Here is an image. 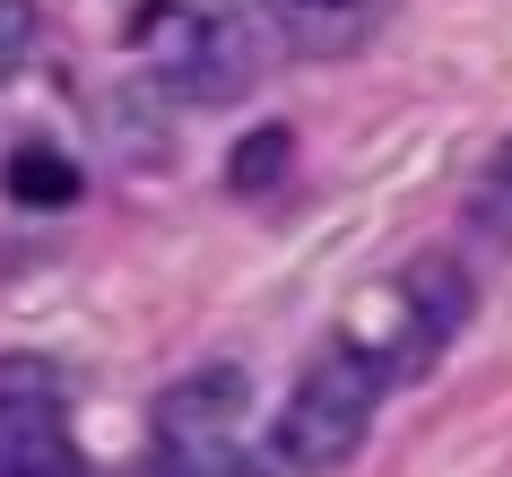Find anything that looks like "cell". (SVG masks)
I'll list each match as a JSON object with an SVG mask.
<instances>
[{"label": "cell", "mask_w": 512, "mask_h": 477, "mask_svg": "<svg viewBox=\"0 0 512 477\" xmlns=\"http://www.w3.org/2000/svg\"><path fill=\"white\" fill-rule=\"evenodd\" d=\"M469 217H478V235H495V243H512V157L486 174L478 191H469Z\"/></svg>", "instance_id": "7c38bea8"}, {"label": "cell", "mask_w": 512, "mask_h": 477, "mask_svg": "<svg viewBox=\"0 0 512 477\" xmlns=\"http://www.w3.org/2000/svg\"><path fill=\"white\" fill-rule=\"evenodd\" d=\"M287 165H296V131H278V122H270V131H252V139L235 148L226 183H235V191H270L278 174H287Z\"/></svg>", "instance_id": "9c48e42d"}, {"label": "cell", "mask_w": 512, "mask_h": 477, "mask_svg": "<svg viewBox=\"0 0 512 477\" xmlns=\"http://www.w3.org/2000/svg\"><path fill=\"white\" fill-rule=\"evenodd\" d=\"M157 113H174V96H165L157 79H139V87H122L96 122H105V139H122V157H131V165H157L165 157V122H157Z\"/></svg>", "instance_id": "52a82bcc"}, {"label": "cell", "mask_w": 512, "mask_h": 477, "mask_svg": "<svg viewBox=\"0 0 512 477\" xmlns=\"http://www.w3.org/2000/svg\"><path fill=\"white\" fill-rule=\"evenodd\" d=\"M243 425H252V373L226 365V356H217V365H191V373H174L157 391V460L165 469L217 477L235 460Z\"/></svg>", "instance_id": "3957f363"}, {"label": "cell", "mask_w": 512, "mask_h": 477, "mask_svg": "<svg viewBox=\"0 0 512 477\" xmlns=\"http://www.w3.org/2000/svg\"><path fill=\"white\" fill-rule=\"evenodd\" d=\"M0 477H79V451L61 434V408H0Z\"/></svg>", "instance_id": "8992f818"}, {"label": "cell", "mask_w": 512, "mask_h": 477, "mask_svg": "<svg viewBox=\"0 0 512 477\" xmlns=\"http://www.w3.org/2000/svg\"><path fill=\"white\" fill-rule=\"evenodd\" d=\"M261 18L278 27V44L304 61H339L391 18V0H261Z\"/></svg>", "instance_id": "5b68a950"}, {"label": "cell", "mask_w": 512, "mask_h": 477, "mask_svg": "<svg viewBox=\"0 0 512 477\" xmlns=\"http://www.w3.org/2000/svg\"><path fill=\"white\" fill-rule=\"evenodd\" d=\"M382 391H391V365H382V356H365V347H348V339L322 347L313 373L287 391V408H278V425H270L278 469H287V477L348 469L356 451H365V434H374Z\"/></svg>", "instance_id": "7a4b0ae2"}, {"label": "cell", "mask_w": 512, "mask_h": 477, "mask_svg": "<svg viewBox=\"0 0 512 477\" xmlns=\"http://www.w3.org/2000/svg\"><path fill=\"white\" fill-rule=\"evenodd\" d=\"M9 200H18V209H70V200H79V165L61 157L53 139H18V157H9Z\"/></svg>", "instance_id": "ba28073f"}, {"label": "cell", "mask_w": 512, "mask_h": 477, "mask_svg": "<svg viewBox=\"0 0 512 477\" xmlns=\"http://www.w3.org/2000/svg\"><path fill=\"white\" fill-rule=\"evenodd\" d=\"M44 44V18H35V0H0V87L18 79Z\"/></svg>", "instance_id": "8fae6325"}, {"label": "cell", "mask_w": 512, "mask_h": 477, "mask_svg": "<svg viewBox=\"0 0 512 477\" xmlns=\"http://www.w3.org/2000/svg\"><path fill=\"white\" fill-rule=\"evenodd\" d=\"M400 313H408V365H426L434 347H452L478 313V287H469V269L452 252H417L400 269Z\"/></svg>", "instance_id": "277c9868"}, {"label": "cell", "mask_w": 512, "mask_h": 477, "mask_svg": "<svg viewBox=\"0 0 512 477\" xmlns=\"http://www.w3.org/2000/svg\"><path fill=\"white\" fill-rule=\"evenodd\" d=\"M139 53H148V79L165 96L235 105L270 70V35L252 27V9H226V0H157L139 18Z\"/></svg>", "instance_id": "6da1fadb"}, {"label": "cell", "mask_w": 512, "mask_h": 477, "mask_svg": "<svg viewBox=\"0 0 512 477\" xmlns=\"http://www.w3.org/2000/svg\"><path fill=\"white\" fill-rule=\"evenodd\" d=\"M61 408V373L44 356H0V408Z\"/></svg>", "instance_id": "30bf717a"}]
</instances>
